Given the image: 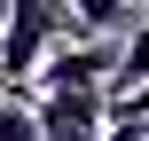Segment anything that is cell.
<instances>
[{
	"instance_id": "obj_1",
	"label": "cell",
	"mask_w": 149,
	"mask_h": 141,
	"mask_svg": "<svg viewBox=\"0 0 149 141\" xmlns=\"http://www.w3.org/2000/svg\"><path fill=\"white\" fill-rule=\"evenodd\" d=\"M55 24H63L55 0H16V8H0V86H8V78H31V63H39L47 39H55Z\"/></svg>"
},
{
	"instance_id": "obj_2",
	"label": "cell",
	"mask_w": 149,
	"mask_h": 141,
	"mask_svg": "<svg viewBox=\"0 0 149 141\" xmlns=\"http://www.w3.org/2000/svg\"><path fill=\"white\" fill-rule=\"evenodd\" d=\"M24 110H31L39 141H94L102 133V86H39Z\"/></svg>"
},
{
	"instance_id": "obj_3",
	"label": "cell",
	"mask_w": 149,
	"mask_h": 141,
	"mask_svg": "<svg viewBox=\"0 0 149 141\" xmlns=\"http://www.w3.org/2000/svg\"><path fill=\"white\" fill-rule=\"evenodd\" d=\"M118 63V47L102 31H79V39H47V55L31 63V86H102V71Z\"/></svg>"
},
{
	"instance_id": "obj_4",
	"label": "cell",
	"mask_w": 149,
	"mask_h": 141,
	"mask_svg": "<svg viewBox=\"0 0 149 141\" xmlns=\"http://www.w3.org/2000/svg\"><path fill=\"white\" fill-rule=\"evenodd\" d=\"M134 78H149V24H134V31H126L118 63L102 71V94H118V86H134Z\"/></svg>"
},
{
	"instance_id": "obj_5",
	"label": "cell",
	"mask_w": 149,
	"mask_h": 141,
	"mask_svg": "<svg viewBox=\"0 0 149 141\" xmlns=\"http://www.w3.org/2000/svg\"><path fill=\"white\" fill-rule=\"evenodd\" d=\"M71 8H79V31H102V39L141 24V8H134V0H71Z\"/></svg>"
},
{
	"instance_id": "obj_6",
	"label": "cell",
	"mask_w": 149,
	"mask_h": 141,
	"mask_svg": "<svg viewBox=\"0 0 149 141\" xmlns=\"http://www.w3.org/2000/svg\"><path fill=\"white\" fill-rule=\"evenodd\" d=\"M0 141H39V126H31V110H24L16 94H0Z\"/></svg>"
},
{
	"instance_id": "obj_7",
	"label": "cell",
	"mask_w": 149,
	"mask_h": 141,
	"mask_svg": "<svg viewBox=\"0 0 149 141\" xmlns=\"http://www.w3.org/2000/svg\"><path fill=\"white\" fill-rule=\"evenodd\" d=\"M134 8H141V0H134Z\"/></svg>"
},
{
	"instance_id": "obj_8",
	"label": "cell",
	"mask_w": 149,
	"mask_h": 141,
	"mask_svg": "<svg viewBox=\"0 0 149 141\" xmlns=\"http://www.w3.org/2000/svg\"><path fill=\"white\" fill-rule=\"evenodd\" d=\"M141 8H149V0H141Z\"/></svg>"
}]
</instances>
